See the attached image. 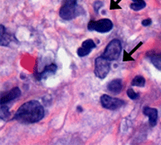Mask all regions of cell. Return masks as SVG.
<instances>
[{
  "label": "cell",
  "mask_w": 161,
  "mask_h": 145,
  "mask_svg": "<svg viewBox=\"0 0 161 145\" xmlns=\"http://www.w3.org/2000/svg\"><path fill=\"white\" fill-rule=\"evenodd\" d=\"M44 116V107L36 100L27 102L18 109L15 119L22 123H35L40 121Z\"/></svg>",
  "instance_id": "1"
},
{
  "label": "cell",
  "mask_w": 161,
  "mask_h": 145,
  "mask_svg": "<svg viewBox=\"0 0 161 145\" xmlns=\"http://www.w3.org/2000/svg\"><path fill=\"white\" fill-rule=\"evenodd\" d=\"M83 14H85L84 9L77 4V0H64L59 12L60 18L64 20H71Z\"/></svg>",
  "instance_id": "2"
},
{
  "label": "cell",
  "mask_w": 161,
  "mask_h": 145,
  "mask_svg": "<svg viewBox=\"0 0 161 145\" xmlns=\"http://www.w3.org/2000/svg\"><path fill=\"white\" fill-rule=\"evenodd\" d=\"M122 52V44L119 40L114 39L107 44L102 57L108 61H115L119 57Z\"/></svg>",
  "instance_id": "3"
},
{
  "label": "cell",
  "mask_w": 161,
  "mask_h": 145,
  "mask_svg": "<svg viewBox=\"0 0 161 145\" xmlns=\"http://www.w3.org/2000/svg\"><path fill=\"white\" fill-rule=\"evenodd\" d=\"M110 70V61L103 57H98L94 61V74L100 79H104Z\"/></svg>",
  "instance_id": "4"
},
{
  "label": "cell",
  "mask_w": 161,
  "mask_h": 145,
  "mask_svg": "<svg viewBox=\"0 0 161 145\" xmlns=\"http://www.w3.org/2000/svg\"><path fill=\"white\" fill-rule=\"evenodd\" d=\"M113 23L109 19H102L99 20H91L88 24L89 31H95L99 33H106L111 31Z\"/></svg>",
  "instance_id": "5"
},
{
  "label": "cell",
  "mask_w": 161,
  "mask_h": 145,
  "mask_svg": "<svg viewBox=\"0 0 161 145\" xmlns=\"http://www.w3.org/2000/svg\"><path fill=\"white\" fill-rule=\"evenodd\" d=\"M101 103L104 108L114 110L121 108L124 104V101L117 98H113L107 94H103L101 97Z\"/></svg>",
  "instance_id": "6"
},
{
  "label": "cell",
  "mask_w": 161,
  "mask_h": 145,
  "mask_svg": "<svg viewBox=\"0 0 161 145\" xmlns=\"http://www.w3.org/2000/svg\"><path fill=\"white\" fill-rule=\"evenodd\" d=\"M21 95V90L19 87H15L11 90L5 93H2L1 94V104H7L13 100L16 99Z\"/></svg>",
  "instance_id": "7"
},
{
  "label": "cell",
  "mask_w": 161,
  "mask_h": 145,
  "mask_svg": "<svg viewBox=\"0 0 161 145\" xmlns=\"http://www.w3.org/2000/svg\"><path fill=\"white\" fill-rule=\"evenodd\" d=\"M96 46L97 45H96L95 43L93 42V40L88 39V40L85 41L84 42L82 43V44H81V47L77 49V55L80 57H86V56L89 55V54L91 53V51L93 48H96Z\"/></svg>",
  "instance_id": "8"
},
{
  "label": "cell",
  "mask_w": 161,
  "mask_h": 145,
  "mask_svg": "<svg viewBox=\"0 0 161 145\" xmlns=\"http://www.w3.org/2000/svg\"><path fill=\"white\" fill-rule=\"evenodd\" d=\"M143 114L147 116L149 119V124L151 127H155L157 123L158 110L156 108H152L149 107H145L143 110Z\"/></svg>",
  "instance_id": "9"
},
{
  "label": "cell",
  "mask_w": 161,
  "mask_h": 145,
  "mask_svg": "<svg viewBox=\"0 0 161 145\" xmlns=\"http://www.w3.org/2000/svg\"><path fill=\"white\" fill-rule=\"evenodd\" d=\"M123 88V81L121 79H114L107 86V89L113 94H119Z\"/></svg>",
  "instance_id": "10"
},
{
  "label": "cell",
  "mask_w": 161,
  "mask_h": 145,
  "mask_svg": "<svg viewBox=\"0 0 161 145\" xmlns=\"http://www.w3.org/2000/svg\"><path fill=\"white\" fill-rule=\"evenodd\" d=\"M147 57H148V59L154 66L156 67L157 70H159V71H161V53L150 52L147 53Z\"/></svg>",
  "instance_id": "11"
},
{
  "label": "cell",
  "mask_w": 161,
  "mask_h": 145,
  "mask_svg": "<svg viewBox=\"0 0 161 145\" xmlns=\"http://www.w3.org/2000/svg\"><path fill=\"white\" fill-rule=\"evenodd\" d=\"M57 70V66L55 64H48V65L45 66V68L44 69L42 73L40 74V79L41 78L45 79L48 77H49V76L53 75V74L56 73Z\"/></svg>",
  "instance_id": "12"
},
{
  "label": "cell",
  "mask_w": 161,
  "mask_h": 145,
  "mask_svg": "<svg viewBox=\"0 0 161 145\" xmlns=\"http://www.w3.org/2000/svg\"><path fill=\"white\" fill-rule=\"evenodd\" d=\"M11 41V37L7 33L5 28L3 24L0 25V44L2 46H7Z\"/></svg>",
  "instance_id": "13"
},
{
  "label": "cell",
  "mask_w": 161,
  "mask_h": 145,
  "mask_svg": "<svg viewBox=\"0 0 161 145\" xmlns=\"http://www.w3.org/2000/svg\"><path fill=\"white\" fill-rule=\"evenodd\" d=\"M146 83V80L143 76H136L134 77V79L131 81L132 86H137V87H143Z\"/></svg>",
  "instance_id": "14"
},
{
  "label": "cell",
  "mask_w": 161,
  "mask_h": 145,
  "mask_svg": "<svg viewBox=\"0 0 161 145\" xmlns=\"http://www.w3.org/2000/svg\"><path fill=\"white\" fill-rule=\"evenodd\" d=\"M11 114H10L9 108L7 105L1 104V107H0V118L2 120H7L8 118L10 117Z\"/></svg>",
  "instance_id": "15"
},
{
  "label": "cell",
  "mask_w": 161,
  "mask_h": 145,
  "mask_svg": "<svg viewBox=\"0 0 161 145\" xmlns=\"http://www.w3.org/2000/svg\"><path fill=\"white\" fill-rule=\"evenodd\" d=\"M130 9L135 11H140V10L146 8V3L144 2V0H141L140 2L138 3H132L130 5Z\"/></svg>",
  "instance_id": "16"
},
{
  "label": "cell",
  "mask_w": 161,
  "mask_h": 145,
  "mask_svg": "<svg viewBox=\"0 0 161 145\" xmlns=\"http://www.w3.org/2000/svg\"><path fill=\"white\" fill-rule=\"evenodd\" d=\"M126 94H127V96H128V97L130 98L131 100L137 99L139 96V94H137V93H136V92L134 91L133 89H131V88H130L127 90V91H126Z\"/></svg>",
  "instance_id": "17"
},
{
  "label": "cell",
  "mask_w": 161,
  "mask_h": 145,
  "mask_svg": "<svg viewBox=\"0 0 161 145\" xmlns=\"http://www.w3.org/2000/svg\"><path fill=\"white\" fill-rule=\"evenodd\" d=\"M103 5H104V3H103V2H102V1H100V0H97V1H95V2L93 3V10H94V11H95L96 13H98V11L99 9H100L102 7H103Z\"/></svg>",
  "instance_id": "18"
},
{
  "label": "cell",
  "mask_w": 161,
  "mask_h": 145,
  "mask_svg": "<svg viewBox=\"0 0 161 145\" xmlns=\"http://www.w3.org/2000/svg\"><path fill=\"white\" fill-rule=\"evenodd\" d=\"M110 10H114V9H121V8L118 5L117 2H114V0H110Z\"/></svg>",
  "instance_id": "19"
},
{
  "label": "cell",
  "mask_w": 161,
  "mask_h": 145,
  "mask_svg": "<svg viewBox=\"0 0 161 145\" xmlns=\"http://www.w3.org/2000/svg\"><path fill=\"white\" fill-rule=\"evenodd\" d=\"M152 24V21L151 19H146V20H143L142 21V25L143 27H147V26H150Z\"/></svg>",
  "instance_id": "20"
},
{
  "label": "cell",
  "mask_w": 161,
  "mask_h": 145,
  "mask_svg": "<svg viewBox=\"0 0 161 145\" xmlns=\"http://www.w3.org/2000/svg\"><path fill=\"white\" fill-rule=\"evenodd\" d=\"M142 44H143V42H140V43H139V44H138V45H137V46H136V48H134V49H133V50H132V51H131V52H130V55H131V54H132V53H135V52H136V50H137V49H138V48H139V47H140V46H141V45H142Z\"/></svg>",
  "instance_id": "21"
},
{
  "label": "cell",
  "mask_w": 161,
  "mask_h": 145,
  "mask_svg": "<svg viewBox=\"0 0 161 145\" xmlns=\"http://www.w3.org/2000/svg\"><path fill=\"white\" fill-rule=\"evenodd\" d=\"M77 110H78V111H80V112L82 111V108H81V107H80V106H79V107H77Z\"/></svg>",
  "instance_id": "22"
},
{
  "label": "cell",
  "mask_w": 161,
  "mask_h": 145,
  "mask_svg": "<svg viewBox=\"0 0 161 145\" xmlns=\"http://www.w3.org/2000/svg\"><path fill=\"white\" fill-rule=\"evenodd\" d=\"M133 1V3H138V2H140L141 0H132Z\"/></svg>",
  "instance_id": "23"
}]
</instances>
